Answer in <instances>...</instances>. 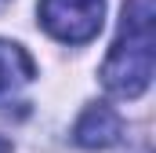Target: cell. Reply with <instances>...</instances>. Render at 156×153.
I'll use <instances>...</instances> for the list:
<instances>
[{
  "mask_svg": "<svg viewBox=\"0 0 156 153\" xmlns=\"http://www.w3.org/2000/svg\"><path fill=\"white\" fill-rule=\"evenodd\" d=\"M153 18H156L153 0H127L123 4L120 37L102 66V84L116 99H138L153 80V62H156Z\"/></svg>",
  "mask_w": 156,
  "mask_h": 153,
  "instance_id": "6da1fadb",
  "label": "cell"
},
{
  "mask_svg": "<svg viewBox=\"0 0 156 153\" xmlns=\"http://www.w3.org/2000/svg\"><path fill=\"white\" fill-rule=\"evenodd\" d=\"M40 26L62 44H87L98 37L105 0H40Z\"/></svg>",
  "mask_w": 156,
  "mask_h": 153,
  "instance_id": "7a4b0ae2",
  "label": "cell"
},
{
  "mask_svg": "<svg viewBox=\"0 0 156 153\" xmlns=\"http://www.w3.org/2000/svg\"><path fill=\"white\" fill-rule=\"evenodd\" d=\"M37 62L29 51L15 40H0V113L11 106H22V91L33 84Z\"/></svg>",
  "mask_w": 156,
  "mask_h": 153,
  "instance_id": "3957f363",
  "label": "cell"
},
{
  "mask_svg": "<svg viewBox=\"0 0 156 153\" xmlns=\"http://www.w3.org/2000/svg\"><path fill=\"white\" fill-rule=\"evenodd\" d=\"M73 139L83 150H109V146H116L120 139H123V120H120V113L113 106L91 102L80 113L76 128H73Z\"/></svg>",
  "mask_w": 156,
  "mask_h": 153,
  "instance_id": "277c9868",
  "label": "cell"
},
{
  "mask_svg": "<svg viewBox=\"0 0 156 153\" xmlns=\"http://www.w3.org/2000/svg\"><path fill=\"white\" fill-rule=\"evenodd\" d=\"M0 153H11V142H7L4 135H0Z\"/></svg>",
  "mask_w": 156,
  "mask_h": 153,
  "instance_id": "5b68a950",
  "label": "cell"
}]
</instances>
